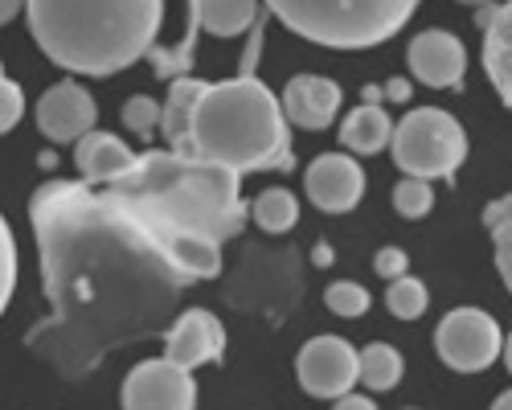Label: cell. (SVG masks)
Instances as JSON below:
<instances>
[{"instance_id":"cell-1","label":"cell","mask_w":512,"mask_h":410,"mask_svg":"<svg viewBox=\"0 0 512 410\" xmlns=\"http://www.w3.org/2000/svg\"><path fill=\"white\" fill-rule=\"evenodd\" d=\"M33 230L46 267L54 320L33 333V349L62 369L95 365L115 341L160 328L185 283L160 242L91 181H50L33 193Z\"/></svg>"},{"instance_id":"cell-2","label":"cell","mask_w":512,"mask_h":410,"mask_svg":"<svg viewBox=\"0 0 512 410\" xmlns=\"http://www.w3.org/2000/svg\"><path fill=\"white\" fill-rule=\"evenodd\" d=\"M238 177L226 164L181 156L177 148H148L123 177L107 185V193L132 214L164 251L168 234H209L234 238L246 222V205L238 197ZM168 259V255H164Z\"/></svg>"},{"instance_id":"cell-3","label":"cell","mask_w":512,"mask_h":410,"mask_svg":"<svg viewBox=\"0 0 512 410\" xmlns=\"http://www.w3.org/2000/svg\"><path fill=\"white\" fill-rule=\"evenodd\" d=\"M254 58H259V25H254V41L242 58V74L226 82H209L193 128L177 148L181 156L226 164L234 173H287L291 156V132H287V111L271 95L267 82L254 78Z\"/></svg>"},{"instance_id":"cell-4","label":"cell","mask_w":512,"mask_h":410,"mask_svg":"<svg viewBox=\"0 0 512 410\" xmlns=\"http://www.w3.org/2000/svg\"><path fill=\"white\" fill-rule=\"evenodd\" d=\"M25 13L50 62L70 74L107 78L148 58L164 0H29Z\"/></svg>"},{"instance_id":"cell-5","label":"cell","mask_w":512,"mask_h":410,"mask_svg":"<svg viewBox=\"0 0 512 410\" xmlns=\"http://www.w3.org/2000/svg\"><path fill=\"white\" fill-rule=\"evenodd\" d=\"M271 17L328 50H369L390 41L422 0H263Z\"/></svg>"},{"instance_id":"cell-6","label":"cell","mask_w":512,"mask_h":410,"mask_svg":"<svg viewBox=\"0 0 512 410\" xmlns=\"http://www.w3.org/2000/svg\"><path fill=\"white\" fill-rule=\"evenodd\" d=\"M390 148L402 173L435 181V177H451L463 164L467 136L459 128V119L447 115L443 107H418L394 128Z\"/></svg>"},{"instance_id":"cell-7","label":"cell","mask_w":512,"mask_h":410,"mask_svg":"<svg viewBox=\"0 0 512 410\" xmlns=\"http://www.w3.org/2000/svg\"><path fill=\"white\" fill-rule=\"evenodd\" d=\"M435 349L459 374H480V369H488L504 353V337H500V324L488 312L455 308L435 328Z\"/></svg>"},{"instance_id":"cell-8","label":"cell","mask_w":512,"mask_h":410,"mask_svg":"<svg viewBox=\"0 0 512 410\" xmlns=\"http://www.w3.org/2000/svg\"><path fill=\"white\" fill-rule=\"evenodd\" d=\"M119 398L127 410H193L197 406L193 369L177 365L173 357L140 361L132 374H127Z\"/></svg>"},{"instance_id":"cell-9","label":"cell","mask_w":512,"mask_h":410,"mask_svg":"<svg viewBox=\"0 0 512 410\" xmlns=\"http://www.w3.org/2000/svg\"><path fill=\"white\" fill-rule=\"evenodd\" d=\"M295 374H300V386L312 398H340L349 394L361 382L357 369V349L345 337H312L300 349V361H295Z\"/></svg>"},{"instance_id":"cell-10","label":"cell","mask_w":512,"mask_h":410,"mask_svg":"<svg viewBox=\"0 0 512 410\" xmlns=\"http://www.w3.org/2000/svg\"><path fill=\"white\" fill-rule=\"evenodd\" d=\"M406 62L414 70L418 82H426V87L435 91H455L463 87V74H467V50L463 41L447 29H422L410 50H406Z\"/></svg>"},{"instance_id":"cell-11","label":"cell","mask_w":512,"mask_h":410,"mask_svg":"<svg viewBox=\"0 0 512 410\" xmlns=\"http://www.w3.org/2000/svg\"><path fill=\"white\" fill-rule=\"evenodd\" d=\"M304 189L312 197L316 210L324 214H345L361 201L365 193V173L361 164L345 152H324L308 164V177H304Z\"/></svg>"},{"instance_id":"cell-12","label":"cell","mask_w":512,"mask_h":410,"mask_svg":"<svg viewBox=\"0 0 512 410\" xmlns=\"http://www.w3.org/2000/svg\"><path fill=\"white\" fill-rule=\"evenodd\" d=\"M95 119H99V107L78 82H58L54 91L37 99V128L54 144H74L78 136H87L95 128Z\"/></svg>"},{"instance_id":"cell-13","label":"cell","mask_w":512,"mask_h":410,"mask_svg":"<svg viewBox=\"0 0 512 410\" xmlns=\"http://www.w3.org/2000/svg\"><path fill=\"white\" fill-rule=\"evenodd\" d=\"M222 353H226V328H222L218 316L205 312V308L181 312L164 333V357H173L185 369L222 361Z\"/></svg>"},{"instance_id":"cell-14","label":"cell","mask_w":512,"mask_h":410,"mask_svg":"<svg viewBox=\"0 0 512 410\" xmlns=\"http://www.w3.org/2000/svg\"><path fill=\"white\" fill-rule=\"evenodd\" d=\"M283 111H287V123H295V128L320 132L340 111V87L320 74H295L283 91Z\"/></svg>"},{"instance_id":"cell-15","label":"cell","mask_w":512,"mask_h":410,"mask_svg":"<svg viewBox=\"0 0 512 410\" xmlns=\"http://www.w3.org/2000/svg\"><path fill=\"white\" fill-rule=\"evenodd\" d=\"M140 152H132L119 136L111 132H87V136H78L74 140V164H78V173L87 177L91 185H111L115 177H123L127 169L136 164Z\"/></svg>"},{"instance_id":"cell-16","label":"cell","mask_w":512,"mask_h":410,"mask_svg":"<svg viewBox=\"0 0 512 410\" xmlns=\"http://www.w3.org/2000/svg\"><path fill=\"white\" fill-rule=\"evenodd\" d=\"M476 25H484V70L492 78L496 95L512 107V0L500 9H484Z\"/></svg>"},{"instance_id":"cell-17","label":"cell","mask_w":512,"mask_h":410,"mask_svg":"<svg viewBox=\"0 0 512 410\" xmlns=\"http://www.w3.org/2000/svg\"><path fill=\"white\" fill-rule=\"evenodd\" d=\"M205 87H209V82H201V78H193V74L168 78V103H164V111H160V132H164L168 144H181V140L189 136Z\"/></svg>"},{"instance_id":"cell-18","label":"cell","mask_w":512,"mask_h":410,"mask_svg":"<svg viewBox=\"0 0 512 410\" xmlns=\"http://www.w3.org/2000/svg\"><path fill=\"white\" fill-rule=\"evenodd\" d=\"M394 140V119L381 111L377 103H361L357 111L345 115V123H340V144H345L349 152H361V156H373L381 152Z\"/></svg>"},{"instance_id":"cell-19","label":"cell","mask_w":512,"mask_h":410,"mask_svg":"<svg viewBox=\"0 0 512 410\" xmlns=\"http://www.w3.org/2000/svg\"><path fill=\"white\" fill-rule=\"evenodd\" d=\"M201 29L218 37H238L259 25V0H197Z\"/></svg>"},{"instance_id":"cell-20","label":"cell","mask_w":512,"mask_h":410,"mask_svg":"<svg viewBox=\"0 0 512 410\" xmlns=\"http://www.w3.org/2000/svg\"><path fill=\"white\" fill-rule=\"evenodd\" d=\"M357 369H361V386H369L373 394H386L402 382V353L394 345H365L357 353Z\"/></svg>"},{"instance_id":"cell-21","label":"cell","mask_w":512,"mask_h":410,"mask_svg":"<svg viewBox=\"0 0 512 410\" xmlns=\"http://www.w3.org/2000/svg\"><path fill=\"white\" fill-rule=\"evenodd\" d=\"M189 5V25H185V37L177 46H152L148 58L156 66L160 78H177V74H189V62H193V46H197V29H201V17H197V0H185Z\"/></svg>"},{"instance_id":"cell-22","label":"cell","mask_w":512,"mask_h":410,"mask_svg":"<svg viewBox=\"0 0 512 410\" xmlns=\"http://www.w3.org/2000/svg\"><path fill=\"white\" fill-rule=\"evenodd\" d=\"M250 218L259 222L267 234H283V230H291L295 222H300V201H295L287 189H279V185L263 189L250 205Z\"/></svg>"},{"instance_id":"cell-23","label":"cell","mask_w":512,"mask_h":410,"mask_svg":"<svg viewBox=\"0 0 512 410\" xmlns=\"http://www.w3.org/2000/svg\"><path fill=\"white\" fill-rule=\"evenodd\" d=\"M426 304H431V296H426V287L410 275H398L390 279V292H386V308L398 316V320H418L426 312Z\"/></svg>"},{"instance_id":"cell-24","label":"cell","mask_w":512,"mask_h":410,"mask_svg":"<svg viewBox=\"0 0 512 410\" xmlns=\"http://www.w3.org/2000/svg\"><path fill=\"white\" fill-rule=\"evenodd\" d=\"M431 205H435V189H431V181L426 177H410L406 173V181H398L394 185V210L402 214V218H426L431 214Z\"/></svg>"},{"instance_id":"cell-25","label":"cell","mask_w":512,"mask_h":410,"mask_svg":"<svg viewBox=\"0 0 512 410\" xmlns=\"http://www.w3.org/2000/svg\"><path fill=\"white\" fill-rule=\"evenodd\" d=\"M324 304H328V312H332V316L357 320V316H365V312H369V292H365L361 283L340 279V283H332L328 292H324Z\"/></svg>"},{"instance_id":"cell-26","label":"cell","mask_w":512,"mask_h":410,"mask_svg":"<svg viewBox=\"0 0 512 410\" xmlns=\"http://www.w3.org/2000/svg\"><path fill=\"white\" fill-rule=\"evenodd\" d=\"M160 103L152 95H132L123 103V123L132 128L140 140H152V132H160Z\"/></svg>"},{"instance_id":"cell-27","label":"cell","mask_w":512,"mask_h":410,"mask_svg":"<svg viewBox=\"0 0 512 410\" xmlns=\"http://www.w3.org/2000/svg\"><path fill=\"white\" fill-rule=\"evenodd\" d=\"M13 287H17V246H13V230H9V222L0 218V312L9 308Z\"/></svg>"},{"instance_id":"cell-28","label":"cell","mask_w":512,"mask_h":410,"mask_svg":"<svg viewBox=\"0 0 512 410\" xmlns=\"http://www.w3.org/2000/svg\"><path fill=\"white\" fill-rule=\"evenodd\" d=\"M21 111H25V95H21V87H17V82H9L5 70H0V136H5L9 128H17Z\"/></svg>"},{"instance_id":"cell-29","label":"cell","mask_w":512,"mask_h":410,"mask_svg":"<svg viewBox=\"0 0 512 410\" xmlns=\"http://www.w3.org/2000/svg\"><path fill=\"white\" fill-rule=\"evenodd\" d=\"M492 242H496V267H500V279L512 292V222H500L492 230Z\"/></svg>"},{"instance_id":"cell-30","label":"cell","mask_w":512,"mask_h":410,"mask_svg":"<svg viewBox=\"0 0 512 410\" xmlns=\"http://www.w3.org/2000/svg\"><path fill=\"white\" fill-rule=\"evenodd\" d=\"M406 267H410V259H406L402 246H381L377 259H373V271L381 279H398V275H406Z\"/></svg>"},{"instance_id":"cell-31","label":"cell","mask_w":512,"mask_h":410,"mask_svg":"<svg viewBox=\"0 0 512 410\" xmlns=\"http://www.w3.org/2000/svg\"><path fill=\"white\" fill-rule=\"evenodd\" d=\"M500 222H512V193H508V197H496L488 210H484V226H488V230H496Z\"/></svg>"},{"instance_id":"cell-32","label":"cell","mask_w":512,"mask_h":410,"mask_svg":"<svg viewBox=\"0 0 512 410\" xmlns=\"http://www.w3.org/2000/svg\"><path fill=\"white\" fill-rule=\"evenodd\" d=\"M336 410H373V398L349 390V394H340V398H336Z\"/></svg>"},{"instance_id":"cell-33","label":"cell","mask_w":512,"mask_h":410,"mask_svg":"<svg viewBox=\"0 0 512 410\" xmlns=\"http://www.w3.org/2000/svg\"><path fill=\"white\" fill-rule=\"evenodd\" d=\"M386 99L406 103V99H410V82H406V78H390V82H386Z\"/></svg>"},{"instance_id":"cell-34","label":"cell","mask_w":512,"mask_h":410,"mask_svg":"<svg viewBox=\"0 0 512 410\" xmlns=\"http://www.w3.org/2000/svg\"><path fill=\"white\" fill-rule=\"evenodd\" d=\"M25 5H29V0H0V25H9Z\"/></svg>"},{"instance_id":"cell-35","label":"cell","mask_w":512,"mask_h":410,"mask_svg":"<svg viewBox=\"0 0 512 410\" xmlns=\"http://www.w3.org/2000/svg\"><path fill=\"white\" fill-rule=\"evenodd\" d=\"M496 406H500V410H512V390H504V394L496 398Z\"/></svg>"},{"instance_id":"cell-36","label":"cell","mask_w":512,"mask_h":410,"mask_svg":"<svg viewBox=\"0 0 512 410\" xmlns=\"http://www.w3.org/2000/svg\"><path fill=\"white\" fill-rule=\"evenodd\" d=\"M504 365H508V374H512V337L504 341Z\"/></svg>"},{"instance_id":"cell-37","label":"cell","mask_w":512,"mask_h":410,"mask_svg":"<svg viewBox=\"0 0 512 410\" xmlns=\"http://www.w3.org/2000/svg\"><path fill=\"white\" fill-rule=\"evenodd\" d=\"M463 5H476L480 9V5H488V0H463Z\"/></svg>"}]
</instances>
